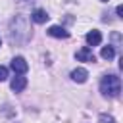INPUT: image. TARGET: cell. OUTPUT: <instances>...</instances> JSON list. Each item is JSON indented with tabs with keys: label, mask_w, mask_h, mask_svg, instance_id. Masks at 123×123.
Instances as JSON below:
<instances>
[{
	"label": "cell",
	"mask_w": 123,
	"mask_h": 123,
	"mask_svg": "<svg viewBox=\"0 0 123 123\" xmlns=\"http://www.w3.org/2000/svg\"><path fill=\"white\" fill-rule=\"evenodd\" d=\"M100 92L108 98H117L121 92V79L117 75H106L100 81Z\"/></svg>",
	"instance_id": "obj_2"
},
{
	"label": "cell",
	"mask_w": 123,
	"mask_h": 123,
	"mask_svg": "<svg viewBox=\"0 0 123 123\" xmlns=\"http://www.w3.org/2000/svg\"><path fill=\"white\" fill-rule=\"evenodd\" d=\"M102 2H108V0H102Z\"/></svg>",
	"instance_id": "obj_14"
},
{
	"label": "cell",
	"mask_w": 123,
	"mask_h": 123,
	"mask_svg": "<svg viewBox=\"0 0 123 123\" xmlns=\"http://www.w3.org/2000/svg\"><path fill=\"white\" fill-rule=\"evenodd\" d=\"M31 37V31L27 27V21L21 17V15H15L10 23V40L12 44H23L27 42Z\"/></svg>",
	"instance_id": "obj_1"
},
{
	"label": "cell",
	"mask_w": 123,
	"mask_h": 123,
	"mask_svg": "<svg viewBox=\"0 0 123 123\" xmlns=\"http://www.w3.org/2000/svg\"><path fill=\"white\" fill-rule=\"evenodd\" d=\"M77 60H79V62H90V63H94V62H96V56L92 54V50H90L88 46H83V48L77 52Z\"/></svg>",
	"instance_id": "obj_4"
},
{
	"label": "cell",
	"mask_w": 123,
	"mask_h": 123,
	"mask_svg": "<svg viewBox=\"0 0 123 123\" xmlns=\"http://www.w3.org/2000/svg\"><path fill=\"white\" fill-rule=\"evenodd\" d=\"M10 67H12V69H13V73H17V75H23V73L29 69V65H27L25 58H21V56L13 58V60H12V63H10Z\"/></svg>",
	"instance_id": "obj_3"
},
{
	"label": "cell",
	"mask_w": 123,
	"mask_h": 123,
	"mask_svg": "<svg viewBox=\"0 0 123 123\" xmlns=\"http://www.w3.org/2000/svg\"><path fill=\"white\" fill-rule=\"evenodd\" d=\"M48 35H50V37H56V38H67V37H69V33H67L63 27H60V25H52V27L48 29Z\"/></svg>",
	"instance_id": "obj_7"
},
{
	"label": "cell",
	"mask_w": 123,
	"mask_h": 123,
	"mask_svg": "<svg viewBox=\"0 0 123 123\" xmlns=\"http://www.w3.org/2000/svg\"><path fill=\"white\" fill-rule=\"evenodd\" d=\"M10 86H12L13 92H21V90L27 86V79L21 77V75H15V77L12 79V83H10Z\"/></svg>",
	"instance_id": "obj_5"
},
{
	"label": "cell",
	"mask_w": 123,
	"mask_h": 123,
	"mask_svg": "<svg viewBox=\"0 0 123 123\" xmlns=\"http://www.w3.org/2000/svg\"><path fill=\"white\" fill-rule=\"evenodd\" d=\"M98 121H100V123H117V121H115L111 115H108V113H102V115L98 117Z\"/></svg>",
	"instance_id": "obj_11"
},
{
	"label": "cell",
	"mask_w": 123,
	"mask_h": 123,
	"mask_svg": "<svg viewBox=\"0 0 123 123\" xmlns=\"http://www.w3.org/2000/svg\"><path fill=\"white\" fill-rule=\"evenodd\" d=\"M113 56H115V50H113L111 46H104V48H102V58H104V60H111Z\"/></svg>",
	"instance_id": "obj_10"
},
{
	"label": "cell",
	"mask_w": 123,
	"mask_h": 123,
	"mask_svg": "<svg viewBox=\"0 0 123 123\" xmlns=\"http://www.w3.org/2000/svg\"><path fill=\"white\" fill-rule=\"evenodd\" d=\"M31 19H33L35 23H44V21L48 19V13H46L44 10H35V12L31 13Z\"/></svg>",
	"instance_id": "obj_9"
},
{
	"label": "cell",
	"mask_w": 123,
	"mask_h": 123,
	"mask_svg": "<svg viewBox=\"0 0 123 123\" xmlns=\"http://www.w3.org/2000/svg\"><path fill=\"white\" fill-rule=\"evenodd\" d=\"M85 38H86V42H88L90 46H98V44L102 42V35H100V31H96V29H92V31H88Z\"/></svg>",
	"instance_id": "obj_6"
},
{
	"label": "cell",
	"mask_w": 123,
	"mask_h": 123,
	"mask_svg": "<svg viewBox=\"0 0 123 123\" xmlns=\"http://www.w3.org/2000/svg\"><path fill=\"white\" fill-rule=\"evenodd\" d=\"M86 77H88V73H86V69H83V67H77V69L71 71V79H73L75 83H85Z\"/></svg>",
	"instance_id": "obj_8"
},
{
	"label": "cell",
	"mask_w": 123,
	"mask_h": 123,
	"mask_svg": "<svg viewBox=\"0 0 123 123\" xmlns=\"http://www.w3.org/2000/svg\"><path fill=\"white\" fill-rule=\"evenodd\" d=\"M115 12H117V15H119V17H123V6H117V8H115Z\"/></svg>",
	"instance_id": "obj_13"
},
{
	"label": "cell",
	"mask_w": 123,
	"mask_h": 123,
	"mask_svg": "<svg viewBox=\"0 0 123 123\" xmlns=\"http://www.w3.org/2000/svg\"><path fill=\"white\" fill-rule=\"evenodd\" d=\"M8 79V69L4 65H0V81H6Z\"/></svg>",
	"instance_id": "obj_12"
}]
</instances>
